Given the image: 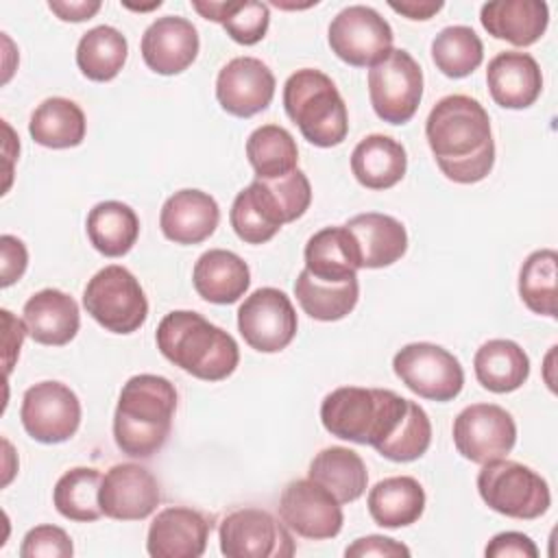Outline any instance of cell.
<instances>
[{"mask_svg": "<svg viewBox=\"0 0 558 558\" xmlns=\"http://www.w3.org/2000/svg\"><path fill=\"white\" fill-rule=\"evenodd\" d=\"M425 137L440 172L453 183H477L495 163L488 111L466 94L440 98L427 120Z\"/></svg>", "mask_w": 558, "mask_h": 558, "instance_id": "6da1fadb", "label": "cell"}, {"mask_svg": "<svg viewBox=\"0 0 558 558\" xmlns=\"http://www.w3.org/2000/svg\"><path fill=\"white\" fill-rule=\"evenodd\" d=\"M177 410L174 384L161 375H133L120 390L113 412V440L131 458L157 453L172 429Z\"/></svg>", "mask_w": 558, "mask_h": 558, "instance_id": "7a4b0ae2", "label": "cell"}, {"mask_svg": "<svg viewBox=\"0 0 558 558\" xmlns=\"http://www.w3.org/2000/svg\"><path fill=\"white\" fill-rule=\"evenodd\" d=\"M155 340L168 362L205 381L227 379L240 362V349L233 336L198 312H168L157 325Z\"/></svg>", "mask_w": 558, "mask_h": 558, "instance_id": "3957f363", "label": "cell"}, {"mask_svg": "<svg viewBox=\"0 0 558 558\" xmlns=\"http://www.w3.org/2000/svg\"><path fill=\"white\" fill-rule=\"evenodd\" d=\"M408 405L410 399L388 388L342 386L323 399L320 423L336 438L375 449L399 427Z\"/></svg>", "mask_w": 558, "mask_h": 558, "instance_id": "277c9868", "label": "cell"}, {"mask_svg": "<svg viewBox=\"0 0 558 558\" xmlns=\"http://www.w3.org/2000/svg\"><path fill=\"white\" fill-rule=\"evenodd\" d=\"M283 109L301 135L320 148L344 142L349 133L347 105L333 81L314 68L296 70L283 85Z\"/></svg>", "mask_w": 558, "mask_h": 558, "instance_id": "5b68a950", "label": "cell"}, {"mask_svg": "<svg viewBox=\"0 0 558 558\" xmlns=\"http://www.w3.org/2000/svg\"><path fill=\"white\" fill-rule=\"evenodd\" d=\"M477 493L490 510L510 519H538L551 506L547 482L534 469L506 458L482 464Z\"/></svg>", "mask_w": 558, "mask_h": 558, "instance_id": "8992f818", "label": "cell"}, {"mask_svg": "<svg viewBox=\"0 0 558 558\" xmlns=\"http://www.w3.org/2000/svg\"><path fill=\"white\" fill-rule=\"evenodd\" d=\"M87 314L107 331L133 333L148 316L144 288L131 270L118 264L100 268L83 290Z\"/></svg>", "mask_w": 558, "mask_h": 558, "instance_id": "52a82bcc", "label": "cell"}, {"mask_svg": "<svg viewBox=\"0 0 558 558\" xmlns=\"http://www.w3.org/2000/svg\"><path fill=\"white\" fill-rule=\"evenodd\" d=\"M368 98L379 120L405 124L414 118L423 98V70L416 59L392 48L390 54L368 70Z\"/></svg>", "mask_w": 558, "mask_h": 558, "instance_id": "ba28073f", "label": "cell"}, {"mask_svg": "<svg viewBox=\"0 0 558 558\" xmlns=\"http://www.w3.org/2000/svg\"><path fill=\"white\" fill-rule=\"evenodd\" d=\"M392 371L405 388L429 401H451L464 386L460 360L432 342H412L399 349Z\"/></svg>", "mask_w": 558, "mask_h": 558, "instance_id": "9c48e42d", "label": "cell"}, {"mask_svg": "<svg viewBox=\"0 0 558 558\" xmlns=\"http://www.w3.org/2000/svg\"><path fill=\"white\" fill-rule=\"evenodd\" d=\"M331 52L349 65L373 68L392 50L390 24L366 4H351L342 9L327 31Z\"/></svg>", "mask_w": 558, "mask_h": 558, "instance_id": "30bf717a", "label": "cell"}, {"mask_svg": "<svg viewBox=\"0 0 558 558\" xmlns=\"http://www.w3.org/2000/svg\"><path fill=\"white\" fill-rule=\"evenodd\" d=\"M220 551L227 558H290L294 538L290 527L259 508H238L218 527Z\"/></svg>", "mask_w": 558, "mask_h": 558, "instance_id": "8fae6325", "label": "cell"}, {"mask_svg": "<svg viewBox=\"0 0 558 558\" xmlns=\"http://www.w3.org/2000/svg\"><path fill=\"white\" fill-rule=\"evenodd\" d=\"M296 312L279 288H259L238 310V329L244 342L259 353H279L296 336Z\"/></svg>", "mask_w": 558, "mask_h": 558, "instance_id": "7c38bea8", "label": "cell"}, {"mask_svg": "<svg viewBox=\"0 0 558 558\" xmlns=\"http://www.w3.org/2000/svg\"><path fill=\"white\" fill-rule=\"evenodd\" d=\"M20 418L26 434L37 442H65L81 425V401L61 381H39L24 392Z\"/></svg>", "mask_w": 558, "mask_h": 558, "instance_id": "4fadbf2b", "label": "cell"}, {"mask_svg": "<svg viewBox=\"0 0 558 558\" xmlns=\"http://www.w3.org/2000/svg\"><path fill=\"white\" fill-rule=\"evenodd\" d=\"M453 445L471 462L506 458L517 442V425L508 410L495 403H471L453 418Z\"/></svg>", "mask_w": 558, "mask_h": 558, "instance_id": "5bb4252c", "label": "cell"}, {"mask_svg": "<svg viewBox=\"0 0 558 558\" xmlns=\"http://www.w3.org/2000/svg\"><path fill=\"white\" fill-rule=\"evenodd\" d=\"M279 517L292 532L312 541L338 536L344 523L340 501L310 477L294 480L283 488Z\"/></svg>", "mask_w": 558, "mask_h": 558, "instance_id": "9a60e30c", "label": "cell"}, {"mask_svg": "<svg viewBox=\"0 0 558 558\" xmlns=\"http://www.w3.org/2000/svg\"><path fill=\"white\" fill-rule=\"evenodd\" d=\"M98 501L102 514L109 519L142 521L157 510L161 490L148 469L135 462H122L102 475Z\"/></svg>", "mask_w": 558, "mask_h": 558, "instance_id": "2e32d148", "label": "cell"}, {"mask_svg": "<svg viewBox=\"0 0 558 558\" xmlns=\"http://www.w3.org/2000/svg\"><path fill=\"white\" fill-rule=\"evenodd\" d=\"M272 70L255 57H235L216 76V98L235 118H251L264 111L275 96Z\"/></svg>", "mask_w": 558, "mask_h": 558, "instance_id": "e0dca14e", "label": "cell"}, {"mask_svg": "<svg viewBox=\"0 0 558 558\" xmlns=\"http://www.w3.org/2000/svg\"><path fill=\"white\" fill-rule=\"evenodd\" d=\"M198 31L196 26L179 15L157 17L142 35V59L144 63L163 76L187 70L198 54Z\"/></svg>", "mask_w": 558, "mask_h": 558, "instance_id": "ac0fdd59", "label": "cell"}, {"mask_svg": "<svg viewBox=\"0 0 558 558\" xmlns=\"http://www.w3.org/2000/svg\"><path fill=\"white\" fill-rule=\"evenodd\" d=\"M211 523L198 510L170 506L148 527L146 551L153 558H198L205 554Z\"/></svg>", "mask_w": 558, "mask_h": 558, "instance_id": "d6986e66", "label": "cell"}, {"mask_svg": "<svg viewBox=\"0 0 558 558\" xmlns=\"http://www.w3.org/2000/svg\"><path fill=\"white\" fill-rule=\"evenodd\" d=\"M220 222V207L203 190H179L161 207L159 227L163 238L174 244H201Z\"/></svg>", "mask_w": 558, "mask_h": 558, "instance_id": "ffe728a7", "label": "cell"}, {"mask_svg": "<svg viewBox=\"0 0 558 558\" xmlns=\"http://www.w3.org/2000/svg\"><path fill=\"white\" fill-rule=\"evenodd\" d=\"M486 83L493 100L504 109H525L543 92V74L527 52L506 50L488 61Z\"/></svg>", "mask_w": 558, "mask_h": 558, "instance_id": "44dd1931", "label": "cell"}, {"mask_svg": "<svg viewBox=\"0 0 558 558\" xmlns=\"http://www.w3.org/2000/svg\"><path fill=\"white\" fill-rule=\"evenodd\" d=\"M22 314L28 336L35 342L48 347L68 344L81 327L76 301L57 288H44L35 292L24 303Z\"/></svg>", "mask_w": 558, "mask_h": 558, "instance_id": "7402d4cb", "label": "cell"}, {"mask_svg": "<svg viewBox=\"0 0 558 558\" xmlns=\"http://www.w3.org/2000/svg\"><path fill=\"white\" fill-rule=\"evenodd\" d=\"M480 22L495 39L532 46L547 31L549 7L543 0H493L482 4Z\"/></svg>", "mask_w": 558, "mask_h": 558, "instance_id": "603a6c76", "label": "cell"}, {"mask_svg": "<svg viewBox=\"0 0 558 558\" xmlns=\"http://www.w3.org/2000/svg\"><path fill=\"white\" fill-rule=\"evenodd\" d=\"M344 227L353 235L360 268L390 266L408 251L405 227L388 214H357Z\"/></svg>", "mask_w": 558, "mask_h": 558, "instance_id": "cb8c5ba5", "label": "cell"}, {"mask_svg": "<svg viewBox=\"0 0 558 558\" xmlns=\"http://www.w3.org/2000/svg\"><path fill=\"white\" fill-rule=\"evenodd\" d=\"M192 283L201 299L216 305H229L244 296L248 290L251 270L246 262L233 251L209 248L196 259Z\"/></svg>", "mask_w": 558, "mask_h": 558, "instance_id": "d4e9b609", "label": "cell"}, {"mask_svg": "<svg viewBox=\"0 0 558 558\" xmlns=\"http://www.w3.org/2000/svg\"><path fill=\"white\" fill-rule=\"evenodd\" d=\"M408 170V155L397 140L371 133L357 142L351 153V172L368 190H388L397 185Z\"/></svg>", "mask_w": 558, "mask_h": 558, "instance_id": "484cf974", "label": "cell"}, {"mask_svg": "<svg viewBox=\"0 0 558 558\" xmlns=\"http://www.w3.org/2000/svg\"><path fill=\"white\" fill-rule=\"evenodd\" d=\"M305 270L320 281L342 283L357 279L360 257L347 227H325L305 244Z\"/></svg>", "mask_w": 558, "mask_h": 558, "instance_id": "4316f807", "label": "cell"}, {"mask_svg": "<svg viewBox=\"0 0 558 558\" xmlns=\"http://www.w3.org/2000/svg\"><path fill=\"white\" fill-rule=\"evenodd\" d=\"M229 220L235 235L246 244H264L272 240L286 225L281 209L259 179L238 192L229 211Z\"/></svg>", "mask_w": 558, "mask_h": 558, "instance_id": "83f0119b", "label": "cell"}, {"mask_svg": "<svg viewBox=\"0 0 558 558\" xmlns=\"http://www.w3.org/2000/svg\"><path fill=\"white\" fill-rule=\"evenodd\" d=\"M473 368L477 381L497 395L519 390L530 377V357L514 342L506 338H495L484 342L473 357Z\"/></svg>", "mask_w": 558, "mask_h": 558, "instance_id": "f1b7e54d", "label": "cell"}, {"mask_svg": "<svg viewBox=\"0 0 558 558\" xmlns=\"http://www.w3.org/2000/svg\"><path fill=\"white\" fill-rule=\"evenodd\" d=\"M368 512L381 527H405L421 519L425 510V490L410 475H395L377 482L368 490Z\"/></svg>", "mask_w": 558, "mask_h": 558, "instance_id": "f546056e", "label": "cell"}, {"mask_svg": "<svg viewBox=\"0 0 558 558\" xmlns=\"http://www.w3.org/2000/svg\"><path fill=\"white\" fill-rule=\"evenodd\" d=\"M307 477L327 488L340 504L360 499L368 484L364 460L349 447H327L318 451L310 462Z\"/></svg>", "mask_w": 558, "mask_h": 558, "instance_id": "4dcf8cb0", "label": "cell"}, {"mask_svg": "<svg viewBox=\"0 0 558 558\" xmlns=\"http://www.w3.org/2000/svg\"><path fill=\"white\" fill-rule=\"evenodd\" d=\"M87 238L105 257L126 255L140 235V218L133 207L120 201H102L87 214Z\"/></svg>", "mask_w": 558, "mask_h": 558, "instance_id": "1f68e13d", "label": "cell"}, {"mask_svg": "<svg viewBox=\"0 0 558 558\" xmlns=\"http://www.w3.org/2000/svg\"><path fill=\"white\" fill-rule=\"evenodd\" d=\"M85 113L83 109L61 96L46 98L31 113L28 133L31 137L46 148H74L85 140Z\"/></svg>", "mask_w": 558, "mask_h": 558, "instance_id": "d6a6232c", "label": "cell"}, {"mask_svg": "<svg viewBox=\"0 0 558 558\" xmlns=\"http://www.w3.org/2000/svg\"><path fill=\"white\" fill-rule=\"evenodd\" d=\"M294 296L310 318L331 323L353 312L360 299V283L357 279L342 283L320 281L303 268L294 281Z\"/></svg>", "mask_w": 558, "mask_h": 558, "instance_id": "836d02e7", "label": "cell"}, {"mask_svg": "<svg viewBox=\"0 0 558 558\" xmlns=\"http://www.w3.org/2000/svg\"><path fill=\"white\" fill-rule=\"evenodd\" d=\"M129 54L126 37L107 24L94 26L78 39L76 65L89 81L107 83L120 74Z\"/></svg>", "mask_w": 558, "mask_h": 558, "instance_id": "e575fe53", "label": "cell"}, {"mask_svg": "<svg viewBox=\"0 0 558 558\" xmlns=\"http://www.w3.org/2000/svg\"><path fill=\"white\" fill-rule=\"evenodd\" d=\"M246 157L255 179H279L296 170L299 148L288 129L262 124L246 140Z\"/></svg>", "mask_w": 558, "mask_h": 558, "instance_id": "d590c367", "label": "cell"}, {"mask_svg": "<svg viewBox=\"0 0 558 558\" xmlns=\"http://www.w3.org/2000/svg\"><path fill=\"white\" fill-rule=\"evenodd\" d=\"M102 475L92 466H74L65 471L52 490L57 512L70 521H96L102 517L98 493Z\"/></svg>", "mask_w": 558, "mask_h": 558, "instance_id": "8d00e7d4", "label": "cell"}, {"mask_svg": "<svg viewBox=\"0 0 558 558\" xmlns=\"http://www.w3.org/2000/svg\"><path fill=\"white\" fill-rule=\"evenodd\" d=\"M432 59L449 78H464L484 59V46L471 26H447L432 41Z\"/></svg>", "mask_w": 558, "mask_h": 558, "instance_id": "74e56055", "label": "cell"}, {"mask_svg": "<svg viewBox=\"0 0 558 558\" xmlns=\"http://www.w3.org/2000/svg\"><path fill=\"white\" fill-rule=\"evenodd\" d=\"M556 262L554 248H541L525 257L519 270V296L534 314L556 318Z\"/></svg>", "mask_w": 558, "mask_h": 558, "instance_id": "f35d334b", "label": "cell"}, {"mask_svg": "<svg viewBox=\"0 0 558 558\" xmlns=\"http://www.w3.org/2000/svg\"><path fill=\"white\" fill-rule=\"evenodd\" d=\"M432 442V423L427 412L416 403L410 401L405 416L401 418L399 427L375 447V451L392 462H412L418 460Z\"/></svg>", "mask_w": 558, "mask_h": 558, "instance_id": "ab89813d", "label": "cell"}, {"mask_svg": "<svg viewBox=\"0 0 558 558\" xmlns=\"http://www.w3.org/2000/svg\"><path fill=\"white\" fill-rule=\"evenodd\" d=\"M220 24L235 44L253 46L262 41L268 31L270 9L266 2H257V0L229 2V11Z\"/></svg>", "mask_w": 558, "mask_h": 558, "instance_id": "60d3db41", "label": "cell"}, {"mask_svg": "<svg viewBox=\"0 0 558 558\" xmlns=\"http://www.w3.org/2000/svg\"><path fill=\"white\" fill-rule=\"evenodd\" d=\"M259 181H264V185L272 194L286 222H294L296 218H301L307 211V207L312 203V185L303 170L296 168L286 177L259 179Z\"/></svg>", "mask_w": 558, "mask_h": 558, "instance_id": "b9f144b4", "label": "cell"}, {"mask_svg": "<svg viewBox=\"0 0 558 558\" xmlns=\"http://www.w3.org/2000/svg\"><path fill=\"white\" fill-rule=\"evenodd\" d=\"M72 554V538L57 525H35L26 532L20 547L22 558H68Z\"/></svg>", "mask_w": 558, "mask_h": 558, "instance_id": "7bdbcfd3", "label": "cell"}, {"mask_svg": "<svg viewBox=\"0 0 558 558\" xmlns=\"http://www.w3.org/2000/svg\"><path fill=\"white\" fill-rule=\"evenodd\" d=\"M484 554L488 558H536L538 547L523 532H501L490 538Z\"/></svg>", "mask_w": 558, "mask_h": 558, "instance_id": "ee69618b", "label": "cell"}, {"mask_svg": "<svg viewBox=\"0 0 558 558\" xmlns=\"http://www.w3.org/2000/svg\"><path fill=\"white\" fill-rule=\"evenodd\" d=\"M347 558H395V556H410V549L388 536H379V534H371V536H362L355 538L347 549H344Z\"/></svg>", "mask_w": 558, "mask_h": 558, "instance_id": "f6af8a7d", "label": "cell"}, {"mask_svg": "<svg viewBox=\"0 0 558 558\" xmlns=\"http://www.w3.org/2000/svg\"><path fill=\"white\" fill-rule=\"evenodd\" d=\"M0 251H2V288H9L24 275L28 264V253L24 242L9 233L0 238Z\"/></svg>", "mask_w": 558, "mask_h": 558, "instance_id": "bcb514c9", "label": "cell"}, {"mask_svg": "<svg viewBox=\"0 0 558 558\" xmlns=\"http://www.w3.org/2000/svg\"><path fill=\"white\" fill-rule=\"evenodd\" d=\"M48 9L63 22H85L100 11V2L98 0H78V2L50 0Z\"/></svg>", "mask_w": 558, "mask_h": 558, "instance_id": "7dc6e473", "label": "cell"}, {"mask_svg": "<svg viewBox=\"0 0 558 558\" xmlns=\"http://www.w3.org/2000/svg\"><path fill=\"white\" fill-rule=\"evenodd\" d=\"M2 320H4V329H7V331H4V349H7L4 364H7V375H9L11 368H13L15 357L20 355L22 340H24V336H26L28 331H26L24 320L13 318V314H11L9 310H2Z\"/></svg>", "mask_w": 558, "mask_h": 558, "instance_id": "c3c4849f", "label": "cell"}, {"mask_svg": "<svg viewBox=\"0 0 558 558\" xmlns=\"http://www.w3.org/2000/svg\"><path fill=\"white\" fill-rule=\"evenodd\" d=\"M388 7L401 15H405L408 20H429L434 17L445 4L442 2H434V0H401V2H395L390 0Z\"/></svg>", "mask_w": 558, "mask_h": 558, "instance_id": "681fc988", "label": "cell"}]
</instances>
